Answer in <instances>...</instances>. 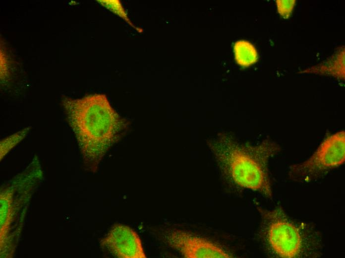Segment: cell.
I'll use <instances>...</instances> for the list:
<instances>
[{
    "label": "cell",
    "instance_id": "cell-7",
    "mask_svg": "<svg viewBox=\"0 0 345 258\" xmlns=\"http://www.w3.org/2000/svg\"><path fill=\"white\" fill-rule=\"evenodd\" d=\"M235 58L238 64L246 67L256 63L258 54L254 46L245 40L237 41L234 46Z\"/></svg>",
    "mask_w": 345,
    "mask_h": 258
},
{
    "label": "cell",
    "instance_id": "cell-8",
    "mask_svg": "<svg viewBox=\"0 0 345 258\" xmlns=\"http://www.w3.org/2000/svg\"><path fill=\"white\" fill-rule=\"evenodd\" d=\"M29 130V128L12 134L1 141L0 142V158H2L9 150L15 146L18 142L23 139L28 133Z\"/></svg>",
    "mask_w": 345,
    "mask_h": 258
},
{
    "label": "cell",
    "instance_id": "cell-5",
    "mask_svg": "<svg viewBox=\"0 0 345 258\" xmlns=\"http://www.w3.org/2000/svg\"><path fill=\"white\" fill-rule=\"evenodd\" d=\"M164 242L186 258H227L232 256L215 243L191 233L178 229L162 232Z\"/></svg>",
    "mask_w": 345,
    "mask_h": 258
},
{
    "label": "cell",
    "instance_id": "cell-1",
    "mask_svg": "<svg viewBox=\"0 0 345 258\" xmlns=\"http://www.w3.org/2000/svg\"><path fill=\"white\" fill-rule=\"evenodd\" d=\"M207 144L223 177L235 186L272 196L268 162L279 146L265 140L256 145L241 144L230 135L220 133Z\"/></svg>",
    "mask_w": 345,
    "mask_h": 258
},
{
    "label": "cell",
    "instance_id": "cell-3",
    "mask_svg": "<svg viewBox=\"0 0 345 258\" xmlns=\"http://www.w3.org/2000/svg\"><path fill=\"white\" fill-rule=\"evenodd\" d=\"M263 213L261 234L272 251L281 258H299L305 249L302 232L279 209Z\"/></svg>",
    "mask_w": 345,
    "mask_h": 258
},
{
    "label": "cell",
    "instance_id": "cell-2",
    "mask_svg": "<svg viewBox=\"0 0 345 258\" xmlns=\"http://www.w3.org/2000/svg\"><path fill=\"white\" fill-rule=\"evenodd\" d=\"M67 118L87 161L98 163L116 141L120 120L106 96L94 94L63 101Z\"/></svg>",
    "mask_w": 345,
    "mask_h": 258
},
{
    "label": "cell",
    "instance_id": "cell-6",
    "mask_svg": "<svg viewBox=\"0 0 345 258\" xmlns=\"http://www.w3.org/2000/svg\"><path fill=\"white\" fill-rule=\"evenodd\" d=\"M101 245L117 258H146L138 234L123 224H115L102 240Z\"/></svg>",
    "mask_w": 345,
    "mask_h": 258
},
{
    "label": "cell",
    "instance_id": "cell-10",
    "mask_svg": "<svg viewBox=\"0 0 345 258\" xmlns=\"http://www.w3.org/2000/svg\"><path fill=\"white\" fill-rule=\"evenodd\" d=\"M278 11L280 14L285 18H288L291 15L294 5L295 0H276Z\"/></svg>",
    "mask_w": 345,
    "mask_h": 258
},
{
    "label": "cell",
    "instance_id": "cell-4",
    "mask_svg": "<svg viewBox=\"0 0 345 258\" xmlns=\"http://www.w3.org/2000/svg\"><path fill=\"white\" fill-rule=\"evenodd\" d=\"M345 161V132L327 137L306 161L291 167L290 176L302 180L314 178L343 164Z\"/></svg>",
    "mask_w": 345,
    "mask_h": 258
},
{
    "label": "cell",
    "instance_id": "cell-9",
    "mask_svg": "<svg viewBox=\"0 0 345 258\" xmlns=\"http://www.w3.org/2000/svg\"><path fill=\"white\" fill-rule=\"evenodd\" d=\"M103 5L113 11L115 14L121 17L128 23L131 26L136 28L127 16L120 2L118 0H99Z\"/></svg>",
    "mask_w": 345,
    "mask_h": 258
}]
</instances>
